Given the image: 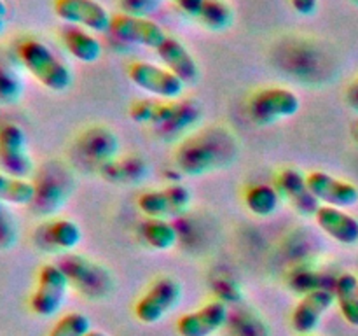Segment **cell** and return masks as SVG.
<instances>
[{
  "instance_id": "15",
  "label": "cell",
  "mask_w": 358,
  "mask_h": 336,
  "mask_svg": "<svg viewBox=\"0 0 358 336\" xmlns=\"http://www.w3.org/2000/svg\"><path fill=\"white\" fill-rule=\"evenodd\" d=\"M336 303L334 290L325 289V287H317L311 289L297 301L296 308L292 312V322L294 331L299 335H313L315 329L320 326L322 318L332 308Z\"/></svg>"
},
{
  "instance_id": "20",
  "label": "cell",
  "mask_w": 358,
  "mask_h": 336,
  "mask_svg": "<svg viewBox=\"0 0 358 336\" xmlns=\"http://www.w3.org/2000/svg\"><path fill=\"white\" fill-rule=\"evenodd\" d=\"M315 223L322 231L341 245L358 244V219L345 209L320 205L315 214Z\"/></svg>"
},
{
  "instance_id": "10",
  "label": "cell",
  "mask_w": 358,
  "mask_h": 336,
  "mask_svg": "<svg viewBox=\"0 0 358 336\" xmlns=\"http://www.w3.org/2000/svg\"><path fill=\"white\" fill-rule=\"evenodd\" d=\"M0 170L23 178L34 174L27 133L16 122L0 125Z\"/></svg>"
},
{
  "instance_id": "25",
  "label": "cell",
  "mask_w": 358,
  "mask_h": 336,
  "mask_svg": "<svg viewBox=\"0 0 358 336\" xmlns=\"http://www.w3.org/2000/svg\"><path fill=\"white\" fill-rule=\"evenodd\" d=\"M140 237L154 251H170L177 244L178 233L168 219L147 217L140 224Z\"/></svg>"
},
{
  "instance_id": "9",
  "label": "cell",
  "mask_w": 358,
  "mask_h": 336,
  "mask_svg": "<svg viewBox=\"0 0 358 336\" xmlns=\"http://www.w3.org/2000/svg\"><path fill=\"white\" fill-rule=\"evenodd\" d=\"M182 286L171 276L156 280L135 303V317L142 324H157L182 301Z\"/></svg>"
},
{
  "instance_id": "17",
  "label": "cell",
  "mask_w": 358,
  "mask_h": 336,
  "mask_svg": "<svg viewBox=\"0 0 358 336\" xmlns=\"http://www.w3.org/2000/svg\"><path fill=\"white\" fill-rule=\"evenodd\" d=\"M76 150L86 163L100 168L107 161L117 158L119 139L107 126H90L77 139Z\"/></svg>"
},
{
  "instance_id": "34",
  "label": "cell",
  "mask_w": 358,
  "mask_h": 336,
  "mask_svg": "<svg viewBox=\"0 0 358 336\" xmlns=\"http://www.w3.org/2000/svg\"><path fill=\"white\" fill-rule=\"evenodd\" d=\"M290 6L299 16H313L318 9V0H290Z\"/></svg>"
},
{
  "instance_id": "6",
  "label": "cell",
  "mask_w": 358,
  "mask_h": 336,
  "mask_svg": "<svg viewBox=\"0 0 358 336\" xmlns=\"http://www.w3.org/2000/svg\"><path fill=\"white\" fill-rule=\"evenodd\" d=\"M301 98L296 91L282 86L262 88L252 94L248 102V114L252 121L261 126L275 125L282 119L292 118L299 112Z\"/></svg>"
},
{
  "instance_id": "23",
  "label": "cell",
  "mask_w": 358,
  "mask_h": 336,
  "mask_svg": "<svg viewBox=\"0 0 358 336\" xmlns=\"http://www.w3.org/2000/svg\"><path fill=\"white\" fill-rule=\"evenodd\" d=\"M63 46L76 59L83 63H94L101 56V44L86 28L65 24L59 30Z\"/></svg>"
},
{
  "instance_id": "26",
  "label": "cell",
  "mask_w": 358,
  "mask_h": 336,
  "mask_svg": "<svg viewBox=\"0 0 358 336\" xmlns=\"http://www.w3.org/2000/svg\"><path fill=\"white\" fill-rule=\"evenodd\" d=\"M34 196L35 188L30 178L14 177L0 170V202L6 205L30 206Z\"/></svg>"
},
{
  "instance_id": "30",
  "label": "cell",
  "mask_w": 358,
  "mask_h": 336,
  "mask_svg": "<svg viewBox=\"0 0 358 336\" xmlns=\"http://www.w3.org/2000/svg\"><path fill=\"white\" fill-rule=\"evenodd\" d=\"M91 331V321L83 312H69L58 318L48 336H86Z\"/></svg>"
},
{
  "instance_id": "27",
  "label": "cell",
  "mask_w": 358,
  "mask_h": 336,
  "mask_svg": "<svg viewBox=\"0 0 358 336\" xmlns=\"http://www.w3.org/2000/svg\"><path fill=\"white\" fill-rule=\"evenodd\" d=\"M278 189L269 184H255L245 192V206L257 217H269L280 206Z\"/></svg>"
},
{
  "instance_id": "32",
  "label": "cell",
  "mask_w": 358,
  "mask_h": 336,
  "mask_svg": "<svg viewBox=\"0 0 358 336\" xmlns=\"http://www.w3.org/2000/svg\"><path fill=\"white\" fill-rule=\"evenodd\" d=\"M161 0H119L121 13L147 18L159 7Z\"/></svg>"
},
{
  "instance_id": "5",
  "label": "cell",
  "mask_w": 358,
  "mask_h": 336,
  "mask_svg": "<svg viewBox=\"0 0 358 336\" xmlns=\"http://www.w3.org/2000/svg\"><path fill=\"white\" fill-rule=\"evenodd\" d=\"M59 268L65 272L70 286L76 287L80 294L91 300H101L112 293V280L110 272L103 268L98 262L90 261L83 255H76L66 252L58 262Z\"/></svg>"
},
{
  "instance_id": "40",
  "label": "cell",
  "mask_w": 358,
  "mask_h": 336,
  "mask_svg": "<svg viewBox=\"0 0 358 336\" xmlns=\"http://www.w3.org/2000/svg\"><path fill=\"white\" fill-rule=\"evenodd\" d=\"M306 336H315V335H306Z\"/></svg>"
},
{
  "instance_id": "2",
  "label": "cell",
  "mask_w": 358,
  "mask_h": 336,
  "mask_svg": "<svg viewBox=\"0 0 358 336\" xmlns=\"http://www.w3.org/2000/svg\"><path fill=\"white\" fill-rule=\"evenodd\" d=\"M129 118L140 125H152L164 140H175L194 128L201 119V108L192 100H145L133 102Z\"/></svg>"
},
{
  "instance_id": "31",
  "label": "cell",
  "mask_w": 358,
  "mask_h": 336,
  "mask_svg": "<svg viewBox=\"0 0 358 336\" xmlns=\"http://www.w3.org/2000/svg\"><path fill=\"white\" fill-rule=\"evenodd\" d=\"M17 241V224L6 203L0 202V252L9 251Z\"/></svg>"
},
{
  "instance_id": "22",
  "label": "cell",
  "mask_w": 358,
  "mask_h": 336,
  "mask_svg": "<svg viewBox=\"0 0 358 336\" xmlns=\"http://www.w3.org/2000/svg\"><path fill=\"white\" fill-rule=\"evenodd\" d=\"M101 177L112 184H140L149 174V164L143 158L129 154L124 158H114L98 168Z\"/></svg>"
},
{
  "instance_id": "1",
  "label": "cell",
  "mask_w": 358,
  "mask_h": 336,
  "mask_svg": "<svg viewBox=\"0 0 358 336\" xmlns=\"http://www.w3.org/2000/svg\"><path fill=\"white\" fill-rule=\"evenodd\" d=\"M236 140L229 130L210 126L182 140L175 154V163L185 175H203L219 170L236 160Z\"/></svg>"
},
{
  "instance_id": "38",
  "label": "cell",
  "mask_w": 358,
  "mask_h": 336,
  "mask_svg": "<svg viewBox=\"0 0 358 336\" xmlns=\"http://www.w3.org/2000/svg\"><path fill=\"white\" fill-rule=\"evenodd\" d=\"M352 135H353V139H355V142L358 144V122H357V125H353Z\"/></svg>"
},
{
  "instance_id": "28",
  "label": "cell",
  "mask_w": 358,
  "mask_h": 336,
  "mask_svg": "<svg viewBox=\"0 0 358 336\" xmlns=\"http://www.w3.org/2000/svg\"><path fill=\"white\" fill-rule=\"evenodd\" d=\"M196 20H199V23L208 30L220 31L233 24L234 10L231 9L226 0H205L201 13Z\"/></svg>"
},
{
  "instance_id": "16",
  "label": "cell",
  "mask_w": 358,
  "mask_h": 336,
  "mask_svg": "<svg viewBox=\"0 0 358 336\" xmlns=\"http://www.w3.org/2000/svg\"><path fill=\"white\" fill-rule=\"evenodd\" d=\"M229 321V308L224 301H210L198 310L187 312L177 321L180 336H212Z\"/></svg>"
},
{
  "instance_id": "19",
  "label": "cell",
  "mask_w": 358,
  "mask_h": 336,
  "mask_svg": "<svg viewBox=\"0 0 358 336\" xmlns=\"http://www.w3.org/2000/svg\"><path fill=\"white\" fill-rule=\"evenodd\" d=\"M280 196L287 200L301 216H315L320 206L318 200L311 195L306 177L296 168H283L276 178Z\"/></svg>"
},
{
  "instance_id": "18",
  "label": "cell",
  "mask_w": 358,
  "mask_h": 336,
  "mask_svg": "<svg viewBox=\"0 0 358 336\" xmlns=\"http://www.w3.org/2000/svg\"><path fill=\"white\" fill-rule=\"evenodd\" d=\"M83 240V231L76 220L51 219L35 231V241L45 252H70Z\"/></svg>"
},
{
  "instance_id": "24",
  "label": "cell",
  "mask_w": 358,
  "mask_h": 336,
  "mask_svg": "<svg viewBox=\"0 0 358 336\" xmlns=\"http://www.w3.org/2000/svg\"><path fill=\"white\" fill-rule=\"evenodd\" d=\"M334 296L343 318L353 328H358V276L343 273L334 282Z\"/></svg>"
},
{
  "instance_id": "21",
  "label": "cell",
  "mask_w": 358,
  "mask_h": 336,
  "mask_svg": "<svg viewBox=\"0 0 358 336\" xmlns=\"http://www.w3.org/2000/svg\"><path fill=\"white\" fill-rule=\"evenodd\" d=\"M156 52L161 58V62L164 63V66L170 69L173 74H177L185 84H194L198 80V63H196L191 51L178 38L168 35L163 41V44L156 49Z\"/></svg>"
},
{
  "instance_id": "33",
  "label": "cell",
  "mask_w": 358,
  "mask_h": 336,
  "mask_svg": "<svg viewBox=\"0 0 358 336\" xmlns=\"http://www.w3.org/2000/svg\"><path fill=\"white\" fill-rule=\"evenodd\" d=\"M171 4L178 7L182 13H185L187 16L198 18L199 13H201V7L205 4V0H170Z\"/></svg>"
},
{
  "instance_id": "4",
  "label": "cell",
  "mask_w": 358,
  "mask_h": 336,
  "mask_svg": "<svg viewBox=\"0 0 358 336\" xmlns=\"http://www.w3.org/2000/svg\"><path fill=\"white\" fill-rule=\"evenodd\" d=\"M31 182H34L35 196L30 209L37 216L51 217L70 198L73 178L63 164L51 161V163H45L44 167L38 168Z\"/></svg>"
},
{
  "instance_id": "36",
  "label": "cell",
  "mask_w": 358,
  "mask_h": 336,
  "mask_svg": "<svg viewBox=\"0 0 358 336\" xmlns=\"http://www.w3.org/2000/svg\"><path fill=\"white\" fill-rule=\"evenodd\" d=\"M7 14V4L6 0H0V18H6Z\"/></svg>"
},
{
  "instance_id": "35",
  "label": "cell",
  "mask_w": 358,
  "mask_h": 336,
  "mask_svg": "<svg viewBox=\"0 0 358 336\" xmlns=\"http://www.w3.org/2000/svg\"><path fill=\"white\" fill-rule=\"evenodd\" d=\"M346 102H348V105L353 111L358 112V79L346 91Z\"/></svg>"
},
{
  "instance_id": "29",
  "label": "cell",
  "mask_w": 358,
  "mask_h": 336,
  "mask_svg": "<svg viewBox=\"0 0 358 336\" xmlns=\"http://www.w3.org/2000/svg\"><path fill=\"white\" fill-rule=\"evenodd\" d=\"M23 79L16 66L0 58V105H14L23 97Z\"/></svg>"
},
{
  "instance_id": "13",
  "label": "cell",
  "mask_w": 358,
  "mask_h": 336,
  "mask_svg": "<svg viewBox=\"0 0 358 336\" xmlns=\"http://www.w3.org/2000/svg\"><path fill=\"white\" fill-rule=\"evenodd\" d=\"M55 14L65 24L86 28V30L108 31L112 16L98 0H55Z\"/></svg>"
},
{
  "instance_id": "39",
  "label": "cell",
  "mask_w": 358,
  "mask_h": 336,
  "mask_svg": "<svg viewBox=\"0 0 358 336\" xmlns=\"http://www.w3.org/2000/svg\"><path fill=\"white\" fill-rule=\"evenodd\" d=\"M3 28H6V20H3V18H0V34L3 31Z\"/></svg>"
},
{
  "instance_id": "7",
  "label": "cell",
  "mask_w": 358,
  "mask_h": 336,
  "mask_svg": "<svg viewBox=\"0 0 358 336\" xmlns=\"http://www.w3.org/2000/svg\"><path fill=\"white\" fill-rule=\"evenodd\" d=\"M70 282L58 265H44L30 296V308L38 317H52L62 310Z\"/></svg>"
},
{
  "instance_id": "37",
  "label": "cell",
  "mask_w": 358,
  "mask_h": 336,
  "mask_svg": "<svg viewBox=\"0 0 358 336\" xmlns=\"http://www.w3.org/2000/svg\"><path fill=\"white\" fill-rule=\"evenodd\" d=\"M86 336H108L107 332H103V331H94V329H91L90 332H87Z\"/></svg>"
},
{
  "instance_id": "12",
  "label": "cell",
  "mask_w": 358,
  "mask_h": 336,
  "mask_svg": "<svg viewBox=\"0 0 358 336\" xmlns=\"http://www.w3.org/2000/svg\"><path fill=\"white\" fill-rule=\"evenodd\" d=\"M110 34L117 41L126 42V44L143 46L156 51L164 38L168 37L166 31L163 30L159 23L152 21L150 18L131 16V14L119 13L112 16L110 21Z\"/></svg>"
},
{
  "instance_id": "3",
  "label": "cell",
  "mask_w": 358,
  "mask_h": 336,
  "mask_svg": "<svg viewBox=\"0 0 358 336\" xmlns=\"http://www.w3.org/2000/svg\"><path fill=\"white\" fill-rule=\"evenodd\" d=\"M16 58L20 65L48 90L65 91L72 84V72L69 65L52 52L49 46L37 38H24L17 44Z\"/></svg>"
},
{
  "instance_id": "8",
  "label": "cell",
  "mask_w": 358,
  "mask_h": 336,
  "mask_svg": "<svg viewBox=\"0 0 358 336\" xmlns=\"http://www.w3.org/2000/svg\"><path fill=\"white\" fill-rule=\"evenodd\" d=\"M128 77L136 88L161 100H177L185 88V83L177 74L150 62H133L128 66Z\"/></svg>"
},
{
  "instance_id": "11",
  "label": "cell",
  "mask_w": 358,
  "mask_h": 336,
  "mask_svg": "<svg viewBox=\"0 0 358 336\" xmlns=\"http://www.w3.org/2000/svg\"><path fill=\"white\" fill-rule=\"evenodd\" d=\"M191 191L184 184H168L166 188L142 192L136 205L145 217L170 219L182 216L191 206Z\"/></svg>"
},
{
  "instance_id": "14",
  "label": "cell",
  "mask_w": 358,
  "mask_h": 336,
  "mask_svg": "<svg viewBox=\"0 0 358 336\" xmlns=\"http://www.w3.org/2000/svg\"><path fill=\"white\" fill-rule=\"evenodd\" d=\"M308 188L311 195L327 206L336 209H350L358 203V188L343 178L334 177L324 170H315L306 175Z\"/></svg>"
}]
</instances>
